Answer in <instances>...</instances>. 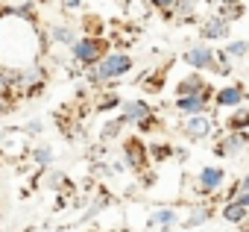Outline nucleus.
<instances>
[{
	"label": "nucleus",
	"mask_w": 249,
	"mask_h": 232,
	"mask_svg": "<svg viewBox=\"0 0 249 232\" xmlns=\"http://www.w3.org/2000/svg\"><path fill=\"white\" fill-rule=\"evenodd\" d=\"M246 212H249V206H243V203H237V200H229L226 209H223V217H226L229 223H243V220H246Z\"/></svg>",
	"instance_id": "obj_13"
},
{
	"label": "nucleus",
	"mask_w": 249,
	"mask_h": 232,
	"mask_svg": "<svg viewBox=\"0 0 249 232\" xmlns=\"http://www.w3.org/2000/svg\"><path fill=\"white\" fill-rule=\"evenodd\" d=\"M161 232H170V229H161Z\"/></svg>",
	"instance_id": "obj_27"
},
{
	"label": "nucleus",
	"mask_w": 249,
	"mask_h": 232,
	"mask_svg": "<svg viewBox=\"0 0 249 232\" xmlns=\"http://www.w3.org/2000/svg\"><path fill=\"white\" fill-rule=\"evenodd\" d=\"M205 103H208V94H191V97H179L176 100V109L179 112H188V115H196V112L205 109Z\"/></svg>",
	"instance_id": "obj_11"
},
{
	"label": "nucleus",
	"mask_w": 249,
	"mask_h": 232,
	"mask_svg": "<svg viewBox=\"0 0 249 232\" xmlns=\"http://www.w3.org/2000/svg\"><path fill=\"white\" fill-rule=\"evenodd\" d=\"M243 144H246V130L231 133L229 138H223V141L214 147V153H217V156H234L237 150H243Z\"/></svg>",
	"instance_id": "obj_9"
},
{
	"label": "nucleus",
	"mask_w": 249,
	"mask_h": 232,
	"mask_svg": "<svg viewBox=\"0 0 249 232\" xmlns=\"http://www.w3.org/2000/svg\"><path fill=\"white\" fill-rule=\"evenodd\" d=\"M205 217H208V209H202V212H194V217L188 220V226H196V223H199V220H205Z\"/></svg>",
	"instance_id": "obj_23"
},
{
	"label": "nucleus",
	"mask_w": 249,
	"mask_h": 232,
	"mask_svg": "<svg viewBox=\"0 0 249 232\" xmlns=\"http://www.w3.org/2000/svg\"><path fill=\"white\" fill-rule=\"evenodd\" d=\"M223 168H202V174H199V188L202 191H217L220 188V182H223Z\"/></svg>",
	"instance_id": "obj_12"
},
{
	"label": "nucleus",
	"mask_w": 249,
	"mask_h": 232,
	"mask_svg": "<svg viewBox=\"0 0 249 232\" xmlns=\"http://www.w3.org/2000/svg\"><path fill=\"white\" fill-rule=\"evenodd\" d=\"M173 220H176V214H173L170 209H161V212L153 214V223H161V226H167V223H173Z\"/></svg>",
	"instance_id": "obj_15"
},
{
	"label": "nucleus",
	"mask_w": 249,
	"mask_h": 232,
	"mask_svg": "<svg viewBox=\"0 0 249 232\" xmlns=\"http://www.w3.org/2000/svg\"><path fill=\"white\" fill-rule=\"evenodd\" d=\"M217 106H240L243 103V88L240 85H229V88H220L217 97H214Z\"/></svg>",
	"instance_id": "obj_10"
},
{
	"label": "nucleus",
	"mask_w": 249,
	"mask_h": 232,
	"mask_svg": "<svg viewBox=\"0 0 249 232\" xmlns=\"http://www.w3.org/2000/svg\"><path fill=\"white\" fill-rule=\"evenodd\" d=\"M62 3H65L68 9H76V6H79V0H62Z\"/></svg>",
	"instance_id": "obj_26"
},
{
	"label": "nucleus",
	"mask_w": 249,
	"mask_h": 232,
	"mask_svg": "<svg viewBox=\"0 0 249 232\" xmlns=\"http://www.w3.org/2000/svg\"><path fill=\"white\" fill-rule=\"evenodd\" d=\"M53 39H56V41H68V44H73V33H71L68 27H59V30H53Z\"/></svg>",
	"instance_id": "obj_18"
},
{
	"label": "nucleus",
	"mask_w": 249,
	"mask_h": 232,
	"mask_svg": "<svg viewBox=\"0 0 249 232\" xmlns=\"http://www.w3.org/2000/svg\"><path fill=\"white\" fill-rule=\"evenodd\" d=\"M223 53H226V56H234V59H240V56L246 53V41H234V44H229Z\"/></svg>",
	"instance_id": "obj_16"
},
{
	"label": "nucleus",
	"mask_w": 249,
	"mask_h": 232,
	"mask_svg": "<svg viewBox=\"0 0 249 232\" xmlns=\"http://www.w3.org/2000/svg\"><path fill=\"white\" fill-rule=\"evenodd\" d=\"M246 124H249V115H246L243 109H240V112L234 115V118H231V121H229V127H231L234 133H240V130H246Z\"/></svg>",
	"instance_id": "obj_14"
},
{
	"label": "nucleus",
	"mask_w": 249,
	"mask_h": 232,
	"mask_svg": "<svg viewBox=\"0 0 249 232\" xmlns=\"http://www.w3.org/2000/svg\"><path fill=\"white\" fill-rule=\"evenodd\" d=\"M185 62L194 65V68H202V71H214V68H217L214 50H208V47H194V50H188V53H185Z\"/></svg>",
	"instance_id": "obj_4"
},
{
	"label": "nucleus",
	"mask_w": 249,
	"mask_h": 232,
	"mask_svg": "<svg viewBox=\"0 0 249 232\" xmlns=\"http://www.w3.org/2000/svg\"><path fill=\"white\" fill-rule=\"evenodd\" d=\"M12 79H15V77H12L9 71H0V94H9V91H12Z\"/></svg>",
	"instance_id": "obj_17"
},
{
	"label": "nucleus",
	"mask_w": 249,
	"mask_h": 232,
	"mask_svg": "<svg viewBox=\"0 0 249 232\" xmlns=\"http://www.w3.org/2000/svg\"><path fill=\"white\" fill-rule=\"evenodd\" d=\"M117 103H120V97H117V94H108V97H106V100L100 103V109H114Z\"/></svg>",
	"instance_id": "obj_22"
},
{
	"label": "nucleus",
	"mask_w": 249,
	"mask_h": 232,
	"mask_svg": "<svg viewBox=\"0 0 249 232\" xmlns=\"http://www.w3.org/2000/svg\"><path fill=\"white\" fill-rule=\"evenodd\" d=\"M9 109V94H0V115Z\"/></svg>",
	"instance_id": "obj_25"
},
{
	"label": "nucleus",
	"mask_w": 249,
	"mask_h": 232,
	"mask_svg": "<svg viewBox=\"0 0 249 232\" xmlns=\"http://www.w3.org/2000/svg\"><path fill=\"white\" fill-rule=\"evenodd\" d=\"M150 3H153L156 9H164V12L170 15V9H173V3H176V0H150Z\"/></svg>",
	"instance_id": "obj_21"
},
{
	"label": "nucleus",
	"mask_w": 249,
	"mask_h": 232,
	"mask_svg": "<svg viewBox=\"0 0 249 232\" xmlns=\"http://www.w3.org/2000/svg\"><path fill=\"white\" fill-rule=\"evenodd\" d=\"M176 94H179V97H191V94H211V88H208V82L202 79V74H194V77H188V79H182V82L176 85Z\"/></svg>",
	"instance_id": "obj_6"
},
{
	"label": "nucleus",
	"mask_w": 249,
	"mask_h": 232,
	"mask_svg": "<svg viewBox=\"0 0 249 232\" xmlns=\"http://www.w3.org/2000/svg\"><path fill=\"white\" fill-rule=\"evenodd\" d=\"M123 124H126V121H123V118H117V121H114V124H108V127H106V130H103V135H106V138H111V135H117V130H120V127H123Z\"/></svg>",
	"instance_id": "obj_19"
},
{
	"label": "nucleus",
	"mask_w": 249,
	"mask_h": 232,
	"mask_svg": "<svg viewBox=\"0 0 249 232\" xmlns=\"http://www.w3.org/2000/svg\"><path fill=\"white\" fill-rule=\"evenodd\" d=\"M132 71V56L126 53H108L100 59L97 71H94V79H117L123 74H129Z\"/></svg>",
	"instance_id": "obj_1"
},
{
	"label": "nucleus",
	"mask_w": 249,
	"mask_h": 232,
	"mask_svg": "<svg viewBox=\"0 0 249 232\" xmlns=\"http://www.w3.org/2000/svg\"><path fill=\"white\" fill-rule=\"evenodd\" d=\"M50 159H53V153H50L47 147H41V150H36V162H38V165H50Z\"/></svg>",
	"instance_id": "obj_20"
},
{
	"label": "nucleus",
	"mask_w": 249,
	"mask_h": 232,
	"mask_svg": "<svg viewBox=\"0 0 249 232\" xmlns=\"http://www.w3.org/2000/svg\"><path fill=\"white\" fill-rule=\"evenodd\" d=\"M123 156H126V162H129L132 168H144V165H147L144 141H141V138H129L126 144H123Z\"/></svg>",
	"instance_id": "obj_7"
},
{
	"label": "nucleus",
	"mask_w": 249,
	"mask_h": 232,
	"mask_svg": "<svg viewBox=\"0 0 249 232\" xmlns=\"http://www.w3.org/2000/svg\"><path fill=\"white\" fill-rule=\"evenodd\" d=\"M208 133H211V118L208 115L196 112V115H191V121H185V135L188 138H205Z\"/></svg>",
	"instance_id": "obj_3"
},
{
	"label": "nucleus",
	"mask_w": 249,
	"mask_h": 232,
	"mask_svg": "<svg viewBox=\"0 0 249 232\" xmlns=\"http://www.w3.org/2000/svg\"><path fill=\"white\" fill-rule=\"evenodd\" d=\"M103 53H106V41H100V39H79V41H73V59L82 62V65L100 62Z\"/></svg>",
	"instance_id": "obj_2"
},
{
	"label": "nucleus",
	"mask_w": 249,
	"mask_h": 232,
	"mask_svg": "<svg viewBox=\"0 0 249 232\" xmlns=\"http://www.w3.org/2000/svg\"><path fill=\"white\" fill-rule=\"evenodd\" d=\"M229 21L226 18H220V15H214V18H208L202 27H199V36L202 39H226L229 36Z\"/></svg>",
	"instance_id": "obj_8"
},
{
	"label": "nucleus",
	"mask_w": 249,
	"mask_h": 232,
	"mask_svg": "<svg viewBox=\"0 0 249 232\" xmlns=\"http://www.w3.org/2000/svg\"><path fill=\"white\" fill-rule=\"evenodd\" d=\"M153 118V109L144 103V100H129V103H123V121H132V124H141Z\"/></svg>",
	"instance_id": "obj_5"
},
{
	"label": "nucleus",
	"mask_w": 249,
	"mask_h": 232,
	"mask_svg": "<svg viewBox=\"0 0 249 232\" xmlns=\"http://www.w3.org/2000/svg\"><path fill=\"white\" fill-rule=\"evenodd\" d=\"M170 153H173L170 147H153V156H156V159H167Z\"/></svg>",
	"instance_id": "obj_24"
}]
</instances>
